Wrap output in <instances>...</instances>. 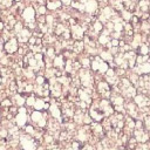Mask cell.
I'll list each match as a JSON object with an SVG mask.
<instances>
[{"label": "cell", "instance_id": "obj_1", "mask_svg": "<svg viewBox=\"0 0 150 150\" xmlns=\"http://www.w3.org/2000/svg\"><path fill=\"white\" fill-rule=\"evenodd\" d=\"M79 77H80V82L82 83V86H83L84 88H89V89H90V88L93 87L94 76H93V74H91L89 70H87V69H81Z\"/></svg>", "mask_w": 150, "mask_h": 150}, {"label": "cell", "instance_id": "obj_2", "mask_svg": "<svg viewBox=\"0 0 150 150\" xmlns=\"http://www.w3.org/2000/svg\"><path fill=\"white\" fill-rule=\"evenodd\" d=\"M91 69L94 71H98L101 74L108 71V64L105 61L101 59V56H95L94 60L91 61Z\"/></svg>", "mask_w": 150, "mask_h": 150}, {"label": "cell", "instance_id": "obj_3", "mask_svg": "<svg viewBox=\"0 0 150 150\" xmlns=\"http://www.w3.org/2000/svg\"><path fill=\"white\" fill-rule=\"evenodd\" d=\"M30 118H32V121H33L36 125H39L40 128L46 127L47 123H48V122H47V114H46V112H41V111H39V110L33 111L32 115H30Z\"/></svg>", "mask_w": 150, "mask_h": 150}, {"label": "cell", "instance_id": "obj_4", "mask_svg": "<svg viewBox=\"0 0 150 150\" xmlns=\"http://www.w3.org/2000/svg\"><path fill=\"white\" fill-rule=\"evenodd\" d=\"M20 144L23 150H36V146H38V142L34 138L26 135L20 137Z\"/></svg>", "mask_w": 150, "mask_h": 150}, {"label": "cell", "instance_id": "obj_5", "mask_svg": "<svg viewBox=\"0 0 150 150\" xmlns=\"http://www.w3.org/2000/svg\"><path fill=\"white\" fill-rule=\"evenodd\" d=\"M89 115H90V117H91L94 121H96V122H101V121L103 120V117H104V114H103V111L101 110L98 103H94V105L90 108Z\"/></svg>", "mask_w": 150, "mask_h": 150}, {"label": "cell", "instance_id": "obj_6", "mask_svg": "<svg viewBox=\"0 0 150 150\" xmlns=\"http://www.w3.org/2000/svg\"><path fill=\"white\" fill-rule=\"evenodd\" d=\"M84 30H86V28H83V26H81L79 23L71 26V28H70L71 36L75 39V41H82L83 35H84Z\"/></svg>", "mask_w": 150, "mask_h": 150}, {"label": "cell", "instance_id": "obj_7", "mask_svg": "<svg viewBox=\"0 0 150 150\" xmlns=\"http://www.w3.org/2000/svg\"><path fill=\"white\" fill-rule=\"evenodd\" d=\"M49 90L52 93V95L54 97H59L61 96V93H62V89H61V83L55 80L54 77L50 79V86H49Z\"/></svg>", "mask_w": 150, "mask_h": 150}, {"label": "cell", "instance_id": "obj_8", "mask_svg": "<svg viewBox=\"0 0 150 150\" xmlns=\"http://www.w3.org/2000/svg\"><path fill=\"white\" fill-rule=\"evenodd\" d=\"M135 103L139 108H146L150 105V98L148 95L144 94H138L135 96Z\"/></svg>", "mask_w": 150, "mask_h": 150}, {"label": "cell", "instance_id": "obj_9", "mask_svg": "<svg viewBox=\"0 0 150 150\" xmlns=\"http://www.w3.org/2000/svg\"><path fill=\"white\" fill-rule=\"evenodd\" d=\"M97 89H98V93H100L103 97H110V96H111V94H110L111 89H110V86H109L108 82H105V81L98 82Z\"/></svg>", "mask_w": 150, "mask_h": 150}, {"label": "cell", "instance_id": "obj_10", "mask_svg": "<svg viewBox=\"0 0 150 150\" xmlns=\"http://www.w3.org/2000/svg\"><path fill=\"white\" fill-rule=\"evenodd\" d=\"M101 110L103 111L104 116H109V115H112L114 114V107L111 105V103L108 101V100H102L100 103H98Z\"/></svg>", "mask_w": 150, "mask_h": 150}, {"label": "cell", "instance_id": "obj_11", "mask_svg": "<svg viewBox=\"0 0 150 150\" xmlns=\"http://www.w3.org/2000/svg\"><path fill=\"white\" fill-rule=\"evenodd\" d=\"M134 135L135 139L139 143H146L149 141V132H146L144 129H136Z\"/></svg>", "mask_w": 150, "mask_h": 150}, {"label": "cell", "instance_id": "obj_12", "mask_svg": "<svg viewBox=\"0 0 150 150\" xmlns=\"http://www.w3.org/2000/svg\"><path fill=\"white\" fill-rule=\"evenodd\" d=\"M22 18L25 19V21L27 23H32L34 22V18H35V11L33 7H26L22 12Z\"/></svg>", "mask_w": 150, "mask_h": 150}, {"label": "cell", "instance_id": "obj_13", "mask_svg": "<svg viewBox=\"0 0 150 150\" xmlns=\"http://www.w3.org/2000/svg\"><path fill=\"white\" fill-rule=\"evenodd\" d=\"M15 121H16V125H19V127H22V125L26 124V122H27V114H26V109L25 108H20L18 110Z\"/></svg>", "mask_w": 150, "mask_h": 150}, {"label": "cell", "instance_id": "obj_14", "mask_svg": "<svg viewBox=\"0 0 150 150\" xmlns=\"http://www.w3.org/2000/svg\"><path fill=\"white\" fill-rule=\"evenodd\" d=\"M135 71L137 75H148L150 73V62H144L141 64H137L135 68Z\"/></svg>", "mask_w": 150, "mask_h": 150}, {"label": "cell", "instance_id": "obj_15", "mask_svg": "<svg viewBox=\"0 0 150 150\" xmlns=\"http://www.w3.org/2000/svg\"><path fill=\"white\" fill-rule=\"evenodd\" d=\"M111 97V102H112V105L115 107V109L117 110H123L122 105L124 104V98L122 95H118V94H114L110 96Z\"/></svg>", "mask_w": 150, "mask_h": 150}, {"label": "cell", "instance_id": "obj_16", "mask_svg": "<svg viewBox=\"0 0 150 150\" xmlns=\"http://www.w3.org/2000/svg\"><path fill=\"white\" fill-rule=\"evenodd\" d=\"M5 49H6V52L7 53H15L16 50H18V39H15V38H11L7 42H6V45H5V47H4Z\"/></svg>", "mask_w": 150, "mask_h": 150}, {"label": "cell", "instance_id": "obj_17", "mask_svg": "<svg viewBox=\"0 0 150 150\" xmlns=\"http://www.w3.org/2000/svg\"><path fill=\"white\" fill-rule=\"evenodd\" d=\"M105 80L108 81L109 84H112V86H116L120 82L115 70H112V69H108V71L105 73Z\"/></svg>", "mask_w": 150, "mask_h": 150}, {"label": "cell", "instance_id": "obj_18", "mask_svg": "<svg viewBox=\"0 0 150 150\" xmlns=\"http://www.w3.org/2000/svg\"><path fill=\"white\" fill-rule=\"evenodd\" d=\"M98 8V2L97 1H84V12L89 14H94Z\"/></svg>", "mask_w": 150, "mask_h": 150}, {"label": "cell", "instance_id": "obj_19", "mask_svg": "<svg viewBox=\"0 0 150 150\" xmlns=\"http://www.w3.org/2000/svg\"><path fill=\"white\" fill-rule=\"evenodd\" d=\"M30 38H32V36H30V30L27 29V28H23L20 33H18V38H16V39H18L19 42L25 43V42H28Z\"/></svg>", "mask_w": 150, "mask_h": 150}, {"label": "cell", "instance_id": "obj_20", "mask_svg": "<svg viewBox=\"0 0 150 150\" xmlns=\"http://www.w3.org/2000/svg\"><path fill=\"white\" fill-rule=\"evenodd\" d=\"M89 130H90L89 127H86V128L80 129V130L77 131V139L81 141V142L88 141V138H89Z\"/></svg>", "mask_w": 150, "mask_h": 150}, {"label": "cell", "instance_id": "obj_21", "mask_svg": "<svg viewBox=\"0 0 150 150\" xmlns=\"http://www.w3.org/2000/svg\"><path fill=\"white\" fill-rule=\"evenodd\" d=\"M49 110H50L52 116H53L55 120H61V110H60V108L56 105V103H54V102H53V103L50 104Z\"/></svg>", "mask_w": 150, "mask_h": 150}, {"label": "cell", "instance_id": "obj_22", "mask_svg": "<svg viewBox=\"0 0 150 150\" xmlns=\"http://www.w3.org/2000/svg\"><path fill=\"white\" fill-rule=\"evenodd\" d=\"M53 64H54V68H57V69L63 68V66H64L63 55H57V56H55V59L53 60Z\"/></svg>", "mask_w": 150, "mask_h": 150}, {"label": "cell", "instance_id": "obj_23", "mask_svg": "<svg viewBox=\"0 0 150 150\" xmlns=\"http://www.w3.org/2000/svg\"><path fill=\"white\" fill-rule=\"evenodd\" d=\"M125 108H127V110H128V112L131 115V117H136L138 114H137V105H136V103H127L125 104Z\"/></svg>", "mask_w": 150, "mask_h": 150}, {"label": "cell", "instance_id": "obj_24", "mask_svg": "<svg viewBox=\"0 0 150 150\" xmlns=\"http://www.w3.org/2000/svg\"><path fill=\"white\" fill-rule=\"evenodd\" d=\"M61 5H62V2H60V1H47V2H46V7H47V9H50V11H55V9H57Z\"/></svg>", "mask_w": 150, "mask_h": 150}, {"label": "cell", "instance_id": "obj_25", "mask_svg": "<svg viewBox=\"0 0 150 150\" xmlns=\"http://www.w3.org/2000/svg\"><path fill=\"white\" fill-rule=\"evenodd\" d=\"M84 48V42L83 41H75L73 45V52L74 53H80Z\"/></svg>", "mask_w": 150, "mask_h": 150}, {"label": "cell", "instance_id": "obj_26", "mask_svg": "<svg viewBox=\"0 0 150 150\" xmlns=\"http://www.w3.org/2000/svg\"><path fill=\"white\" fill-rule=\"evenodd\" d=\"M101 59H102L103 61H108V62H111V61L114 60L112 54H111L109 50H103V52H101Z\"/></svg>", "mask_w": 150, "mask_h": 150}, {"label": "cell", "instance_id": "obj_27", "mask_svg": "<svg viewBox=\"0 0 150 150\" xmlns=\"http://www.w3.org/2000/svg\"><path fill=\"white\" fill-rule=\"evenodd\" d=\"M136 9H141V12H148L150 9V2L149 1H139L138 8H136Z\"/></svg>", "mask_w": 150, "mask_h": 150}, {"label": "cell", "instance_id": "obj_28", "mask_svg": "<svg viewBox=\"0 0 150 150\" xmlns=\"http://www.w3.org/2000/svg\"><path fill=\"white\" fill-rule=\"evenodd\" d=\"M103 29H104L103 28V23L101 21H98V20H95L94 23H93V30H94V33H100Z\"/></svg>", "mask_w": 150, "mask_h": 150}, {"label": "cell", "instance_id": "obj_29", "mask_svg": "<svg viewBox=\"0 0 150 150\" xmlns=\"http://www.w3.org/2000/svg\"><path fill=\"white\" fill-rule=\"evenodd\" d=\"M141 40H142V36H141L139 34H136V35L134 36L132 41H131V46H132L134 48L139 47V46H141Z\"/></svg>", "mask_w": 150, "mask_h": 150}, {"label": "cell", "instance_id": "obj_30", "mask_svg": "<svg viewBox=\"0 0 150 150\" xmlns=\"http://www.w3.org/2000/svg\"><path fill=\"white\" fill-rule=\"evenodd\" d=\"M66 30H67V28L64 27V25H63V23H59V25H56L55 34H56V35H62Z\"/></svg>", "mask_w": 150, "mask_h": 150}, {"label": "cell", "instance_id": "obj_31", "mask_svg": "<svg viewBox=\"0 0 150 150\" xmlns=\"http://www.w3.org/2000/svg\"><path fill=\"white\" fill-rule=\"evenodd\" d=\"M14 102H15V104H16V105H20V107H21V105H22V104L26 102V100H25V98H23L21 95L16 94V95L14 96Z\"/></svg>", "mask_w": 150, "mask_h": 150}, {"label": "cell", "instance_id": "obj_32", "mask_svg": "<svg viewBox=\"0 0 150 150\" xmlns=\"http://www.w3.org/2000/svg\"><path fill=\"white\" fill-rule=\"evenodd\" d=\"M139 53H141V55H148L149 54V46H146V45H141L139 46Z\"/></svg>", "mask_w": 150, "mask_h": 150}, {"label": "cell", "instance_id": "obj_33", "mask_svg": "<svg viewBox=\"0 0 150 150\" xmlns=\"http://www.w3.org/2000/svg\"><path fill=\"white\" fill-rule=\"evenodd\" d=\"M122 18L125 20V21H131V19H132V15H131V12H129V11H123L122 12Z\"/></svg>", "mask_w": 150, "mask_h": 150}, {"label": "cell", "instance_id": "obj_34", "mask_svg": "<svg viewBox=\"0 0 150 150\" xmlns=\"http://www.w3.org/2000/svg\"><path fill=\"white\" fill-rule=\"evenodd\" d=\"M35 101H36V98H35V97H34V95L32 94L29 97H27V98H26V104H27V105H29V107H32V105L34 107Z\"/></svg>", "mask_w": 150, "mask_h": 150}, {"label": "cell", "instance_id": "obj_35", "mask_svg": "<svg viewBox=\"0 0 150 150\" xmlns=\"http://www.w3.org/2000/svg\"><path fill=\"white\" fill-rule=\"evenodd\" d=\"M64 150H80L79 149V143L77 142H73L69 146H67Z\"/></svg>", "mask_w": 150, "mask_h": 150}, {"label": "cell", "instance_id": "obj_36", "mask_svg": "<svg viewBox=\"0 0 150 150\" xmlns=\"http://www.w3.org/2000/svg\"><path fill=\"white\" fill-rule=\"evenodd\" d=\"M22 29H23L22 23H21V22H15V25H14V30H15L16 33H20Z\"/></svg>", "mask_w": 150, "mask_h": 150}, {"label": "cell", "instance_id": "obj_37", "mask_svg": "<svg viewBox=\"0 0 150 150\" xmlns=\"http://www.w3.org/2000/svg\"><path fill=\"white\" fill-rule=\"evenodd\" d=\"M81 63H82V66L84 67V69H86L87 67H89V64H91V62H90V60H89L88 57H84V59H82Z\"/></svg>", "mask_w": 150, "mask_h": 150}, {"label": "cell", "instance_id": "obj_38", "mask_svg": "<svg viewBox=\"0 0 150 150\" xmlns=\"http://www.w3.org/2000/svg\"><path fill=\"white\" fill-rule=\"evenodd\" d=\"M46 11H47V7H46V6H40V7L38 8V13H39L41 16L46 14Z\"/></svg>", "mask_w": 150, "mask_h": 150}, {"label": "cell", "instance_id": "obj_39", "mask_svg": "<svg viewBox=\"0 0 150 150\" xmlns=\"http://www.w3.org/2000/svg\"><path fill=\"white\" fill-rule=\"evenodd\" d=\"M144 125L146 128V130L150 131V116H145V120H144Z\"/></svg>", "mask_w": 150, "mask_h": 150}, {"label": "cell", "instance_id": "obj_40", "mask_svg": "<svg viewBox=\"0 0 150 150\" xmlns=\"http://www.w3.org/2000/svg\"><path fill=\"white\" fill-rule=\"evenodd\" d=\"M26 132L27 134H30V135H34L35 134V130L32 125H26Z\"/></svg>", "mask_w": 150, "mask_h": 150}, {"label": "cell", "instance_id": "obj_41", "mask_svg": "<svg viewBox=\"0 0 150 150\" xmlns=\"http://www.w3.org/2000/svg\"><path fill=\"white\" fill-rule=\"evenodd\" d=\"M137 150H150V146L148 144H145V143H142L141 145L137 146Z\"/></svg>", "mask_w": 150, "mask_h": 150}, {"label": "cell", "instance_id": "obj_42", "mask_svg": "<svg viewBox=\"0 0 150 150\" xmlns=\"http://www.w3.org/2000/svg\"><path fill=\"white\" fill-rule=\"evenodd\" d=\"M12 1H0V5H2V6H6V7H11L12 6Z\"/></svg>", "mask_w": 150, "mask_h": 150}, {"label": "cell", "instance_id": "obj_43", "mask_svg": "<svg viewBox=\"0 0 150 150\" xmlns=\"http://www.w3.org/2000/svg\"><path fill=\"white\" fill-rule=\"evenodd\" d=\"M11 104H12V103H11V101H9V100H5V101L2 102V107H8V108H9V107H11Z\"/></svg>", "mask_w": 150, "mask_h": 150}, {"label": "cell", "instance_id": "obj_44", "mask_svg": "<svg viewBox=\"0 0 150 150\" xmlns=\"http://www.w3.org/2000/svg\"><path fill=\"white\" fill-rule=\"evenodd\" d=\"M7 134H9V132H8L6 129H2V130H1V136H2V138H5V137L7 136Z\"/></svg>", "mask_w": 150, "mask_h": 150}, {"label": "cell", "instance_id": "obj_45", "mask_svg": "<svg viewBox=\"0 0 150 150\" xmlns=\"http://www.w3.org/2000/svg\"><path fill=\"white\" fill-rule=\"evenodd\" d=\"M149 23H150V20H149Z\"/></svg>", "mask_w": 150, "mask_h": 150}]
</instances>
